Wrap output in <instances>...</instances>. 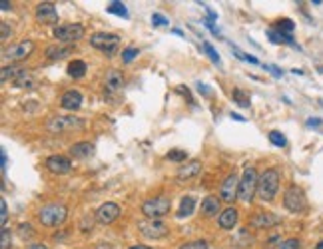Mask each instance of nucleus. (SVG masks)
<instances>
[{
    "mask_svg": "<svg viewBox=\"0 0 323 249\" xmlns=\"http://www.w3.org/2000/svg\"><path fill=\"white\" fill-rule=\"evenodd\" d=\"M281 184V172L277 168H267L265 172L259 174L258 180V197L261 201H273Z\"/></svg>",
    "mask_w": 323,
    "mask_h": 249,
    "instance_id": "nucleus-1",
    "label": "nucleus"
},
{
    "mask_svg": "<svg viewBox=\"0 0 323 249\" xmlns=\"http://www.w3.org/2000/svg\"><path fill=\"white\" fill-rule=\"evenodd\" d=\"M36 218L44 227H58L68 219V208L64 203H46L36 212Z\"/></svg>",
    "mask_w": 323,
    "mask_h": 249,
    "instance_id": "nucleus-2",
    "label": "nucleus"
},
{
    "mask_svg": "<svg viewBox=\"0 0 323 249\" xmlns=\"http://www.w3.org/2000/svg\"><path fill=\"white\" fill-rule=\"evenodd\" d=\"M86 128V120L78 116H52L46 122V130L50 134H68V132H80Z\"/></svg>",
    "mask_w": 323,
    "mask_h": 249,
    "instance_id": "nucleus-3",
    "label": "nucleus"
},
{
    "mask_svg": "<svg viewBox=\"0 0 323 249\" xmlns=\"http://www.w3.org/2000/svg\"><path fill=\"white\" fill-rule=\"evenodd\" d=\"M52 36L60 42V44H68V46H74L76 42H80L84 36H86V28L84 24L80 22H68V24H58L54 26Z\"/></svg>",
    "mask_w": 323,
    "mask_h": 249,
    "instance_id": "nucleus-4",
    "label": "nucleus"
},
{
    "mask_svg": "<svg viewBox=\"0 0 323 249\" xmlns=\"http://www.w3.org/2000/svg\"><path fill=\"white\" fill-rule=\"evenodd\" d=\"M140 212L146 216V219H162L172 212V199L166 195L150 197L140 205Z\"/></svg>",
    "mask_w": 323,
    "mask_h": 249,
    "instance_id": "nucleus-5",
    "label": "nucleus"
},
{
    "mask_svg": "<svg viewBox=\"0 0 323 249\" xmlns=\"http://www.w3.org/2000/svg\"><path fill=\"white\" fill-rule=\"evenodd\" d=\"M258 180L259 174L256 172V168H246L244 176L239 180V191H237V199L244 203H252L254 197L258 195Z\"/></svg>",
    "mask_w": 323,
    "mask_h": 249,
    "instance_id": "nucleus-6",
    "label": "nucleus"
},
{
    "mask_svg": "<svg viewBox=\"0 0 323 249\" xmlns=\"http://www.w3.org/2000/svg\"><path fill=\"white\" fill-rule=\"evenodd\" d=\"M90 46L104 52L106 56H114L120 48V36L114 32H96L90 36Z\"/></svg>",
    "mask_w": 323,
    "mask_h": 249,
    "instance_id": "nucleus-7",
    "label": "nucleus"
},
{
    "mask_svg": "<svg viewBox=\"0 0 323 249\" xmlns=\"http://www.w3.org/2000/svg\"><path fill=\"white\" fill-rule=\"evenodd\" d=\"M284 208L291 212V214H301L305 212L307 208V197H305V191L297 184H291L286 187L284 191Z\"/></svg>",
    "mask_w": 323,
    "mask_h": 249,
    "instance_id": "nucleus-8",
    "label": "nucleus"
},
{
    "mask_svg": "<svg viewBox=\"0 0 323 249\" xmlns=\"http://www.w3.org/2000/svg\"><path fill=\"white\" fill-rule=\"evenodd\" d=\"M34 48H36L34 40H20V42H16V44L6 46V48L2 50V58H4V60H10V62H22V60H26L28 56H32Z\"/></svg>",
    "mask_w": 323,
    "mask_h": 249,
    "instance_id": "nucleus-9",
    "label": "nucleus"
},
{
    "mask_svg": "<svg viewBox=\"0 0 323 249\" xmlns=\"http://www.w3.org/2000/svg\"><path fill=\"white\" fill-rule=\"evenodd\" d=\"M138 231L146 237V239H162L170 233V227L162 221V219H146L138 223Z\"/></svg>",
    "mask_w": 323,
    "mask_h": 249,
    "instance_id": "nucleus-10",
    "label": "nucleus"
},
{
    "mask_svg": "<svg viewBox=\"0 0 323 249\" xmlns=\"http://www.w3.org/2000/svg\"><path fill=\"white\" fill-rule=\"evenodd\" d=\"M239 176L235 172H229L226 178L222 180V186H220V199L231 205L235 199H237V191H239Z\"/></svg>",
    "mask_w": 323,
    "mask_h": 249,
    "instance_id": "nucleus-11",
    "label": "nucleus"
},
{
    "mask_svg": "<svg viewBox=\"0 0 323 249\" xmlns=\"http://www.w3.org/2000/svg\"><path fill=\"white\" fill-rule=\"evenodd\" d=\"M34 18L38 24L48 26V24H56L58 22V10L54 6V2H40L34 10ZM58 26V24H56Z\"/></svg>",
    "mask_w": 323,
    "mask_h": 249,
    "instance_id": "nucleus-12",
    "label": "nucleus"
},
{
    "mask_svg": "<svg viewBox=\"0 0 323 249\" xmlns=\"http://www.w3.org/2000/svg\"><path fill=\"white\" fill-rule=\"evenodd\" d=\"M120 214H122V208L118 203L106 201V203H102L96 210V221L102 223V225H112L116 219L120 218Z\"/></svg>",
    "mask_w": 323,
    "mask_h": 249,
    "instance_id": "nucleus-13",
    "label": "nucleus"
},
{
    "mask_svg": "<svg viewBox=\"0 0 323 249\" xmlns=\"http://www.w3.org/2000/svg\"><path fill=\"white\" fill-rule=\"evenodd\" d=\"M72 159L66 156H60V154H54V156H48L44 159V168L54 174V176H62V174H68L72 170Z\"/></svg>",
    "mask_w": 323,
    "mask_h": 249,
    "instance_id": "nucleus-14",
    "label": "nucleus"
},
{
    "mask_svg": "<svg viewBox=\"0 0 323 249\" xmlns=\"http://www.w3.org/2000/svg\"><path fill=\"white\" fill-rule=\"evenodd\" d=\"M281 223V218L271 214V212H256L250 221H248V227H254V229H267V227H275Z\"/></svg>",
    "mask_w": 323,
    "mask_h": 249,
    "instance_id": "nucleus-15",
    "label": "nucleus"
},
{
    "mask_svg": "<svg viewBox=\"0 0 323 249\" xmlns=\"http://www.w3.org/2000/svg\"><path fill=\"white\" fill-rule=\"evenodd\" d=\"M201 170H204V163L199 159H190V161H186V163H182L178 168L176 180L178 182H190V180H194V178H197L201 174Z\"/></svg>",
    "mask_w": 323,
    "mask_h": 249,
    "instance_id": "nucleus-16",
    "label": "nucleus"
},
{
    "mask_svg": "<svg viewBox=\"0 0 323 249\" xmlns=\"http://www.w3.org/2000/svg\"><path fill=\"white\" fill-rule=\"evenodd\" d=\"M239 221V210L235 205H227L226 210H222V214L218 216V225L224 231H231Z\"/></svg>",
    "mask_w": 323,
    "mask_h": 249,
    "instance_id": "nucleus-17",
    "label": "nucleus"
},
{
    "mask_svg": "<svg viewBox=\"0 0 323 249\" xmlns=\"http://www.w3.org/2000/svg\"><path fill=\"white\" fill-rule=\"evenodd\" d=\"M72 52H74V46H68V44H52V46H48V48L44 50V56H46V60H50V62H60V60L70 58Z\"/></svg>",
    "mask_w": 323,
    "mask_h": 249,
    "instance_id": "nucleus-18",
    "label": "nucleus"
},
{
    "mask_svg": "<svg viewBox=\"0 0 323 249\" xmlns=\"http://www.w3.org/2000/svg\"><path fill=\"white\" fill-rule=\"evenodd\" d=\"M199 214L208 219L216 218L218 214H222V199L216 197V195H206V197L201 199V210H199Z\"/></svg>",
    "mask_w": 323,
    "mask_h": 249,
    "instance_id": "nucleus-19",
    "label": "nucleus"
},
{
    "mask_svg": "<svg viewBox=\"0 0 323 249\" xmlns=\"http://www.w3.org/2000/svg\"><path fill=\"white\" fill-rule=\"evenodd\" d=\"M82 100H84V96L78 92V90H66L62 96H60V106L68 110V112H76V110H80V106H82Z\"/></svg>",
    "mask_w": 323,
    "mask_h": 249,
    "instance_id": "nucleus-20",
    "label": "nucleus"
},
{
    "mask_svg": "<svg viewBox=\"0 0 323 249\" xmlns=\"http://www.w3.org/2000/svg\"><path fill=\"white\" fill-rule=\"evenodd\" d=\"M28 68H24V66H16V64H10V66H2L0 68V80H2V84H14L24 72H26Z\"/></svg>",
    "mask_w": 323,
    "mask_h": 249,
    "instance_id": "nucleus-21",
    "label": "nucleus"
},
{
    "mask_svg": "<svg viewBox=\"0 0 323 249\" xmlns=\"http://www.w3.org/2000/svg\"><path fill=\"white\" fill-rule=\"evenodd\" d=\"M94 156V144L92 142H76L70 146V157L74 159H86Z\"/></svg>",
    "mask_w": 323,
    "mask_h": 249,
    "instance_id": "nucleus-22",
    "label": "nucleus"
},
{
    "mask_svg": "<svg viewBox=\"0 0 323 249\" xmlns=\"http://www.w3.org/2000/svg\"><path fill=\"white\" fill-rule=\"evenodd\" d=\"M124 82H126V78H124V72H120V70H110V72L106 74V80H104L106 90H110V92L122 90V88H124Z\"/></svg>",
    "mask_w": 323,
    "mask_h": 249,
    "instance_id": "nucleus-23",
    "label": "nucleus"
},
{
    "mask_svg": "<svg viewBox=\"0 0 323 249\" xmlns=\"http://www.w3.org/2000/svg\"><path fill=\"white\" fill-rule=\"evenodd\" d=\"M195 212V197L194 195H186V197H182V201H180V210L176 212V218H190L192 214Z\"/></svg>",
    "mask_w": 323,
    "mask_h": 249,
    "instance_id": "nucleus-24",
    "label": "nucleus"
},
{
    "mask_svg": "<svg viewBox=\"0 0 323 249\" xmlns=\"http://www.w3.org/2000/svg\"><path fill=\"white\" fill-rule=\"evenodd\" d=\"M86 70H88V66H86L84 60H72V62L68 64V68H66L68 76H70V78H74V80L84 78V76H86Z\"/></svg>",
    "mask_w": 323,
    "mask_h": 249,
    "instance_id": "nucleus-25",
    "label": "nucleus"
},
{
    "mask_svg": "<svg viewBox=\"0 0 323 249\" xmlns=\"http://www.w3.org/2000/svg\"><path fill=\"white\" fill-rule=\"evenodd\" d=\"M267 40H269V42H273V44H295L291 34L279 32V30H275V28L267 30Z\"/></svg>",
    "mask_w": 323,
    "mask_h": 249,
    "instance_id": "nucleus-26",
    "label": "nucleus"
},
{
    "mask_svg": "<svg viewBox=\"0 0 323 249\" xmlns=\"http://www.w3.org/2000/svg\"><path fill=\"white\" fill-rule=\"evenodd\" d=\"M231 243H233L235 247H250V245L254 243V235H252L248 229H239L237 235L231 239Z\"/></svg>",
    "mask_w": 323,
    "mask_h": 249,
    "instance_id": "nucleus-27",
    "label": "nucleus"
},
{
    "mask_svg": "<svg viewBox=\"0 0 323 249\" xmlns=\"http://www.w3.org/2000/svg\"><path fill=\"white\" fill-rule=\"evenodd\" d=\"M231 98H233V102H235L237 106H241V108H250V104H252L250 94L246 92V90H241V88H233Z\"/></svg>",
    "mask_w": 323,
    "mask_h": 249,
    "instance_id": "nucleus-28",
    "label": "nucleus"
},
{
    "mask_svg": "<svg viewBox=\"0 0 323 249\" xmlns=\"http://www.w3.org/2000/svg\"><path fill=\"white\" fill-rule=\"evenodd\" d=\"M267 138H269V142H271L273 146H277V148H286V146H288V140H286V136H284L281 132H277V130H271Z\"/></svg>",
    "mask_w": 323,
    "mask_h": 249,
    "instance_id": "nucleus-29",
    "label": "nucleus"
},
{
    "mask_svg": "<svg viewBox=\"0 0 323 249\" xmlns=\"http://www.w3.org/2000/svg\"><path fill=\"white\" fill-rule=\"evenodd\" d=\"M166 157L170 159V161H174V163H186L188 161V154L184 152V150H170Z\"/></svg>",
    "mask_w": 323,
    "mask_h": 249,
    "instance_id": "nucleus-30",
    "label": "nucleus"
},
{
    "mask_svg": "<svg viewBox=\"0 0 323 249\" xmlns=\"http://www.w3.org/2000/svg\"><path fill=\"white\" fill-rule=\"evenodd\" d=\"M106 10H108L110 14H118L120 18H128V10H126V6H124L122 2H112Z\"/></svg>",
    "mask_w": 323,
    "mask_h": 249,
    "instance_id": "nucleus-31",
    "label": "nucleus"
},
{
    "mask_svg": "<svg viewBox=\"0 0 323 249\" xmlns=\"http://www.w3.org/2000/svg\"><path fill=\"white\" fill-rule=\"evenodd\" d=\"M201 48L206 50V54L210 56V60H212V62H214V64H222V58H220V54L216 52V48H214V46H212L210 42H201Z\"/></svg>",
    "mask_w": 323,
    "mask_h": 249,
    "instance_id": "nucleus-32",
    "label": "nucleus"
},
{
    "mask_svg": "<svg viewBox=\"0 0 323 249\" xmlns=\"http://www.w3.org/2000/svg\"><path fill=\"white\" fill-rule=\"evenodd\" d=\"M18 235H20V239H32L36 235V231L32 229L30 223H20L18 225Z\"/></svg>",
    "mask_w": 323,
    "mask_h": 249,
    "instance_id": "nucleus-33",
    "label": "nucleus"
},
{
    "mask_svg": "<svg viewBox=\"0 0 323 249\" xmlns=\"http://www.w3.org/2000/svg\"><path fill=\"white\" fill-rule=\"evenodd\" d=\"M140 54V50L136 48V46H126L124 50H122V62L124 64H130L136 56Z\"/></svg>",
    "mask_w": 323,
    "mask_h": 249,
    "instance_id": "nucleus-34",
    "label": "nucleus"
},
{
    "mask_svg": "<svg viewBox=\"0 0 323 249\" xmlns=\"http://www.w3.org/2000/svg\"><path fill=\"white\" fill-rule=\"evenodd\" d=\"M299 247H301V241L297 237H290L286 241H279L273 249H299Z\"/></svg>",
    "mask_w": 323,
    "mask_h": 249,
    "instance_id": "nucleus-35",
    "label": "nucleus"
},
{
    "mask_svg": "<svg viewBox=\"0 0 323 249\" xmlns=\"http://www.w3.org/2000/svg\"><path fill=\"white\" fill-rule=\"evenodd\" d=\"M293 28H295V24H293V20H290V18H281V20L275 24V30L286 32V34H291Z\"/></svg>",
    "mask_w": 323,
    "mask_h": 249,
    "instance_id": "nucleus-36",
    "label": "nucleus"
},
{
    "mask_svg": "<svg viewBox=\"0 0 323 249\" xmlns=\"http://www.w3.org/2000/svg\"><path fill=\"white\" fill-rule=\"evenodd\" d=\"M178 249H208V241L206 239H194V241H186Z\"/></svg>",
    "mask_w": 323,
    "mask_h": 249,
    "instance_id": "nucleus-37",
    "label": "nucleus"
},
{
    "mask_svg": "<svg viewBox=\"0 0 323 249\" xmlns=\"http://www.w3.org/2000/svg\"><path fill=\"white\" fill-rule=\"evenodd\" d=\"M94 221H96V216L92 218L90 214H86V216L82 218V221H80V229H82L84 233H88V231H92V227H94Z\"/></svg>",
    "mask_w": 323,
    "mask_h": 249,
    "instance_id": "nucleus-38",
    "label": "nucleus"
},
{
    "mask_svg": "<svg viewBox=\"0 0 323 249\" xmlns=\"http://www.w3.org/2000/svg\"><path fill=\"white\" fill-rule=\"evenodd\" d=\"M10 229L8 227H2V239H0V249H10Z\"/></svg>",
    "mask_w": 323,
    "mask_h": 249,
    "instance_id": "nucleus-39",
    "label": "nucleus"
},
{
    "mask_svg": "<svg viewBox=\"0 0 323 249\" xmlns=\"http://www.w3.org/2000/svg\"><path fill=\"white\" fill-rule=\"evenodd\" d=\"M0 223H2V227H6V221H8V205H6V201L4 199H0Z\"/></svg>",
    "mask_w": 323,
    "mask_h": 249,
    "instance_id": "nucleus-40",
    "label": "nucleus"
},
{
    "mask_svg": "<svg viewBox=\"0 0 323 249\" xmlns=\"http://www.w3.org/2000/svg\"><path fill=\"white\" fill-rule=\"evenodd\" d=\"M233 52H235V56H239L241 60H248L250 64H259V60L256 58V56H250V54H244L239 48H233Z\"/></svg>",
    "mask_w": 323,
    "mask_h": 249,
    "instance_id": "nucleus-41",
    "label": "nucleus"
},
{
    "mask_svg": "<svg viewBox=\"0 0 323 249\" xmlns=\"http://www.w3.org/2000/svg\"><path fill=\"white\" fill-rule=\"evenodd\" d=\"M152 22H154V26H166V24H168L166 16L160 14V12H154V14H152Z\"/></svg>",
    "mask_w": 323,
    "mask_h": 249,
    "instance_id": "nucleus-42",
    "label": "nucleus"
},
{
    "mask_svg": "<svg viewBox=\"0 0 323 249\" xmlns=\"http://www.w3.org/2000/svg\"><path fill=\"white\" fill-rule=\"evenodd\" d=\"M10 34H12V30L8 28V24H6V22H2V24H0V38H2V40H6Z\"/></svg>",
    "mask_w": 323,
    "mask_h": 249,
    "instance_id": "nucleus-43",
    "label": "nucleus"
},
{
    "mask_svg": "<svg viewBox=\"0 0 323 249\" xmlns=\"http://www.w3.org/2000/svg\"><path fill=\"white\" fill-rule=\"evenodd\" d=\"M265 68H267V70H269L273 76H277V78H281V74H284V72H281V70H277L275 66H265Z\"/></svg>",
    "mask_w": 323,
    "mask_h": 249,
    "instance_id": "nucleus-44",
    "label": "nucleus"
},
{
    "mask_svg": "<svg viewBox=\"0 0 323 249\" xmlns=\"http://www.w3.org/2000/svg\"><path fill=\"white\" fill-rule=\"evenodd\" d=\"M197 90H199L201 94H210V92H212V90H210L206 84H201V82H197Z\"/></svg>",
    "mask_w": 323,
    "mask_h": 249,
    "instance_id": "nucleus-45",
    "label": "nucleus"
},
{
    "mask_svg": "<svg viewBox=\"0 0 323 249\" xmlns=\"http://www.w3.org/2000/svg\"><path fill=\"white\" fill-rule=\"evenodd\" d=\"M96 249H114V247H112V243H108V241H100L96 245Z\"/></svg>",
    "mask_w": 323,
    "mask_h": 249,
    "instance_id": "nucleus-46",
    "label": "nucleus"
},
{
    "mask_svg": "<svg viewBox=\"0 0 323 249\" xmlns=\"http://www.w3.org/2000/svg\"><path fill=\"white\" fill-rule=\"evenodd\" d=\"M277 241H281V237H279V235H271V237L267 239V243H271V245H277Z\"/></svg>",
    "mask_w": 323,
    "mask_h": 249,
    "instance_id": "nucleus-47",
    "label": "nucleus"
},
{
    "mask_svg": "<svg viewBox=\"0 0 323 249\" xmlns=\"http://www.w3.org/2000/svg\"><path fill=\"white\" fill-rule=\"evenodd\" d=\"M28 249H48V245L46 243H30Z\"/></svg>",
    "mask_w": 323,
    "mask_h": 249,
    "instance_id": "nucleus-48",
    "label": "nucleus"
},
{
    "mask_svg": "<svg viewBox=\"0 0 323 249\" xmlns=\"http://www.w3.org/2000/svg\"><path fill=\"white\" fill-rule=\"evenodd\" d=\"M321 124V120L319 118H311V120H307V126H319Z\"/></svg>",
    "mask_w": 323,
    "mask_h": 249,
    "instance_id": "nucleus-49",
    "label": "nucleus"
},
{
    "mask_svg": "<svg viewBox=\"0 0 323 249\" xmlns=\"http://www.w3.org/2000/svg\"><path fill=\"white\" fill-rule=\"evenodd\" d=\"M0 8H2V10H8V8H10V2H8V0H2V2H0Z\"/></svg>",
    "mask_w": 323,
    "mask_h": 249,
    "instance_id": "nucleus-50",
    "label": "nucleus"
},
{
    "mask_svg": "<svg viewBox=\"0 0 323 249\" xmlns=\"http://www.w3.org/2000/svg\"><path fill=\"white\" fill-rule=\"evenodd\" d=\"M0 156H2V170H4V168H6V161H8V159H6V152L2 150V152H0Z\"/></svg>",
    "mask_w": 323,
    "mask_h": 249,
    "instance_id": "nucleus-51",
    "label": "nucleus"
},
{
    "mask_svg": "<svg viewBox=\"0 0 323 249\" xmlns=\"http://www.w3.org/2000/svg\"><path fill=\"white\" fill-rule=\"evenodd\" d=\"M231 118H233V120H237V122H246V118H244V116H239V114H231Z\"/></svg>",
    "mask_w": 323,
    "mask_h": 249,
    "instance_id": "nucleus-52",
    "label": "nucleus"
},
{
    "mask_svg": "<svg viewBox=\"0 0 323 249\" xmlns=\"http://www.w3.org/2000/svg\"><path fill=\"white\" fill-rule=\"evenodd\" d=\"M128 249H154V247H150V245H132Z\"/></svg>",
    "mask_w": 323,
    "mask_h": 249,
    "instance_id": "nucleus-53",
    "label": "nucleus"
},
{
    "mask_svg": "<svg viewBox=\"0 0 323 249\" xmlns=\"http://www.w3.org/2000/svg\"><path fill=\"white\" fill-rule=\"evenodd\" d=\"M315 249H323V241H321V243H317V247H315Z\"/></svg>",
    "mask_w": 323,
    "mask_h": 249,
    "instance_id": "nucleus-54",
    "label": "nucleus"
}]
</instances>
